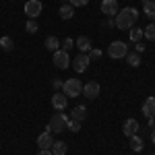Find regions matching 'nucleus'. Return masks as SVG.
I'll use <instances>...</instances> for the list:
<instances>
[{"instance_id": "1", "label": "nucleus", "mask_w": 155, "mask_h": 155, "mask_svg": "<svg viewBox=\"0 0 155 155\" xmlns=\"http://www.w3.org/2000/svg\"><path fill=\"white\" fill-rule=\"evenodd\" d=\"M137 21H139V11L132 8V6H126V8L118 11L116 19H114V23H116L118 29H132Z\"/></svg>"}, {"instance_id": "2", "label": "nucleus", "mask_w": 155, "mask_h": 155, "mask_svg": "<svg viewBox=\"0 0 155 155\" xmlns=\"http://www.w3.org/2000/svg\"><path fill=\"white\" fill-rule=\"evenodd\" d=\"M68 116L62 114V112H56L52 118H50V124H48V132H64L68 128Z\"/></svg>"}, {"instance_id": "3", "label": "nucleus", "mask_w": 155, "mask_h": 155, "mask_svg": "<svg viewBox=\"0 0 155 155\" xmlns=\"http://www.w3.org/2000/svg\"><path fill=\"white\" fill-rule=\"evenodd\" d=\"M62 93L66 97H79L83 93V83L79 79H66L62 83Z\"/></svg>"}, {"instance_id": "4", "label": "nucleus", "mask_w": 155, "mask_h": 155, "mask_svg": "<svg viewBox=\"0 0 155 155\" xmlns=\"http://www.w3.org/2000/svg\"><path fill=\"white\" fill-rule=\"evenodd\" d=\"M107 54H110V58H114V60L126 58V54H128V46H126L124 41H112V44L107 46Z\"/></svg>"}, {"instance_id": "5", "label": "nucleus", "mask_w": 155, "mask_h": 155, "mask_svg": "<svg viewBox=\"0 0 155 155\" xmlns=\"http://www.w3.org/2000/svg\"><path fill=\"white\" fill-rule=\"evenodd\" d=\"M52 62H54L56 68L64 71V68L71 66V56H68V52H64V50H56L54 56H52Z\"/></svg>"}, {"instance_id": "6", "label": "nucleus", "mask_w": 155, "mask_h": 155, "mask_svg": "<svg viewBox=\"0 0 155 155\" xmlns=\"http://www.w3.org/2000/svg\"><path fill=\"white\" fill-rule=\"evenodd\" d=\"M41 8H44V4H41L39 0H27V2H25V15H27L29 19H37V17L41 15Z\"/></svg>"}, {"instance_id": "7", "label": "nucleus", "mask_w": 155, "mask_h": 155, "mask_svg": "<svg viewBox=\"0 0 155 155\" xmlns=\"http://www.w3.org/2000/svg\"><path fill=\"white\" fill-rule=\"evenodd\" d=\"M89 64H91V58H89V54H83V52H79V56L72 60L74 72H85L87 68H89Z\"/></svg>"}, {"instance_id": "8", "label": "nucleus", "mask_w": 155, "mask_h": 155, "mask_svg": "<svg viewBox=\"0 0 155 155\" xmlns=\"http://www.w3.org/2000/svg\"><path fill=\"white\" fill-rule=\"evenodd\" d=\"M99 91H101V87H99L97 81H89L87 85H83V95L87 97V99H95V97H99Z\"/></svg>"}, {"instance_id": "9", "label": "nucleus", "mask_w": 155, "mask_h": 155, "mask_svg": "<svg viewBox=\"0 0 155 155\" xmlns=\"http://www.w3.org/2000/svg\"><path fill=\"white\" fill-rule=\"evenodd\" d=\"M118 2L116 0H104L101 2V12L106 15V17H116L118 15Z\"/></svg>"}, {"instance_id": "10", "label": "nucleus", "mask_w": 155, "mask_h": 155, "mask_svg": "<svg viewBox=\"0 0 155 155\" xmlns=\"http://www.w3.org/2000/svg\"><path fill=\"white\" fill-rule=\"evenodd\" d=\"M66 101H68V97L64 95V93H54L52 95V107L56 110V112H62V110H66Z\"/></svg>"}, {"instance_id": "11", "label": "nucleus", "mask_w": 155, "mask_h": 155, "mask_svg": "<svg viewBox=\"0 0 155 155\" xmlns=\"http://www.w3.org/2000/svg\"><path fill=\"white\" fill-rule=\"evenodd\" d=\"M122 132H124L128 139H130V137H134V134L139 132V122H137L134 118H128L126 122H124V126H122Z\"/></svg>"}, {"instance_id": "12", "label": "nucleus", "mask_w": 155, "mask_h": 155, "mask_svg": "<svg viewBox=\"0 0 155 155\" xmlns=\"http://www.w3.org/2000/svg\"><path fill=\"white\" fill-rule=\"evenodd\" d=\"M52 145H54V139H52V132H41L39 137H37V147L39 149H52Z\"/></svg>"}, {"instance_id": "13", "label": "nucleus", "mask_w": 155, "mask_h": 155, "mask_svg": "<svg viewBox=\"0 0 155 155\" xmlns=\"http://www.w3.org/2000/svg\"><path fill=\"white\" fill-rule=\"evenodd\" d=\"M141 112H143L147 118L155 116V97H153V95H149V97L143 101V110H141Z\"/></svg>"}, {"instance_id": "14", "label": "nucleus", "mask_w": 155, "mask_h": 155, "mask_svg": "<svg viewBox=\"0 0 155 155\" xmlns=\"http://www.w3.org/2000/svg\"><path fill=\"white\" fill-rule=\"evenodd\" d=\"M74 48H79V52H83V54H89V50H91V39L87 35H81L74 41Z\"/></svg>"}, {"instance_id": "15", "label": "nucleus", "mask_w": 155, "mask_h": 155, "mask_svg": "<svg viewBox=\"0 0 155 155\" xmlns=\"http://www.w3.org/2000/svg\"><path fill=\"white\" fill-rule=\"evenodd\" d=\"M143 11H145V15H147V19L155 23V2L153 0H145L143 2Z\"/></svg>"}, {"instance_id": "16", "label": "nucleus", "mask_w": 155, "mask_h": 155, "mask_svg": "<svg viewBox=\"0 0 155 155\" xmlns=\"http://www.w3.org/2000/svg\"><path fill=\"white\" fill-rule=\"evenodd\" d=\"M85 116H87V107L85 106H77L71 112V120H77V122H83Z\"/></svg>"}, {"instance_id": "17", "label": "nucleus", "mask_w": 155, "mask_h": 155, "mask_svg": "<svg viewBox=\"0 0 155 155\" xmlns=\"http://www.w3.org/2000/svg\"><path fill=\"white\" fill-rule=\"evenodd\" d=\"M72 17H74V6H72V4H62V6H60V19L68 21Z\"/></svg>"}, {"instance_id": "18", "label": "nucleus", "mask_w": 155, "mask_h": 155, "mask_svg": "<svg viewBox=\"0 0 155 155\" xmlns=\"http://www.w3.org/2000/svg\"><path fill=\"white\" fill-rule=\"evenodd\" d=\"M66 151H68V145L62 143V141H54V145H52V153L54 155H66Z\"/></svg>"}, {"instance_id": "19", "label": "nucleus", "mask_w": 155, "mask_h": 155, "mask_svg": "<svg viewBox=\"0 0 155 155\" xmlns=\"http://www.w3.org/2000/svg\"><path fill=\"white\" fill-rule=\"evenodd\" d=\"M128 37H130V41H141L143 39V29L141 27H132V29H128Z\"/></svg>"}, {"instance_id": "20", "label": "nucleus", "mask_w": 155, "mask_h": 155, "mask_svg": "<svg viewBox=\"0 0 155 155\" xmlns=\"http://www.w3.org/2000/svg\"><path fill=\"white\" fill-rule=\"evenodd\" d=\"M0 48L4 50V52H11V50L15 48V41H12V37L2 35V37H0Z\"/></svg>"}, {"instance_id": "21", "label": "nucleus", "mask_w": 155, "mask_h": 155, "mask_svg": "<svg viewBox=\"0 0 155 155\" xmlns=\"http://www.w3.org/2000/svg\"><path fill=\"white\" fill-rule=\"evenodd\" d=\"M46 48H48L50 52H56V50L60 48V39H58V37H54V35H50L48 39H46Z\"/></svg>"}, {"instance_id": "22", "label": "nucleus", "mask_w": 155, "mask_h": 155, "mask_svg": "<svg viewBox=\"0 0 155 155\" xmlns=\"http://www.w3.org/2000/svg\"><path fill=\"white\" fill-rule=\"evenodd\" d=\"M126 62H128L130 66H141V54H137V52L126 54Z\"/></svg>"}, {"instance_id": "23", "label": "nucleus", "mask_w": 155, "mask_h": 155, "mask_svg": "<svg viewBox=\"0 0 155 155\" xmlns=\"http://www.w3.org/2000/svg\"><path fill=\"white\" fill-rule=\"evenodd\" d=\"M143 37H147L149 41H155V23H149L143 29Z\"/></svg>"}, {"instance_id": "24", "label": "nucleus", "mask_w": 155, "mask_h": 155, "mask_svg": "<svg viewBox=\"0 0 155 155\" xmlns=\"http://www.w3.org/2000/svg\"><path fill=\"white\" fill-rule=\"evenodd\" d=\"M130 149L132 151H141V149H143V139H141L139 134L130 137Z\"/></svg>"}, {"instance_id": "25", "label": "nucleus", "mask_w": 155, "mask_h": 155, "mask_svg": "<svg viewBox=\"0 0 155 155\" xmlns=\"http://www.w3.org/2000/svg\"><path fill=\"white\" fill-rule=\"evenodd\" d=\"M25 29H27L29 33H37V29H39V27H37L35 19H29V21H27V25H25Z\"/></svg>"}, {"instance_id": "26", "label": "nucleus", "mask_w": 155, "mask_h": 155, "mask_svg": "<svg viewBox=\"0 0 155 155\" xmlns=\"http://www.w3.org/2000/svg\"><path fill=\"white\" fill-rule=\"evenodd\" d=\"M60 46H62V50H64V52H71V50L74 48V39H71V37H66V39H64V41L60 44Z\"/></svg>"}, {"instance_id": "27", "label": "nucleus", "mask_w": 155, "mask_h": 155, "mask_svg": "<svg viewBox=\"0 0 155 155\" xmlns=\"http://www.w3.org/2000/svg\"><path fill=\"white\" fill-rule=\"evenodd\" d=\"M68 130H71V132H79V130H81V122H77V120H68Z\"/></svg>"}, {"instance_id": "28", "label": "nucleus", "mask_w": 155, "mask_h": 155, "mask_svg": "<svg viewBox=\"0 0 155 155\" xmlns=\"http://www.w3.org/2000/svg\"><path fill=\"white\" fill-rule=\"evenodd\" d=\"M89 58H91V62L93 60H99L101 58V50H89Z\"/></svg>"}, {"instance_id": "29", "label": "nucleus", "mask_w": 155, "mask_h": 155, "mask_svg": "<svg viewBox=\"0 0 155 155\" xmlns=\"http://www.w3.org/2000/svg\"><path fill=\"white\" fill-rule=\"evenodd\" d=\"M87 2H89V0H71V4L74 6V8H77V6H85Z\"/></svg>"}, {"instance_id": "30", "label": "nucleus", "mask_w": 155, "mask_h": 155, "mask_svg": "<svg viewBox=\"0 0 155 155\" xmlns=\"http://www.w3.org/2000/svg\"><path fill=\"white\" fill-rule=\"evenodd\" d=\"M62 83H64V81H60V79H54V81H52V87L58 91V89H62Z\"/></svg>"}, {"instance_id": "31", "label": "nucleus", "mask_w": 155, "mask_h": 155, "mask_svg": "<svg viewBox=\"0 0 155 155\" xmlns=\"http://www.w3.org/2000/svg\"><path fill=\"white\" fill-rule=\"evenodd\" d=\"M37 155H54V153H52V149H39Z\"/></svg>"}, {"instance_id": "32", "label": "nucleus", "mask_w": 155, "mask_h": 155, "mask_svg": "<svg viewBox=\"0 0 155 155\" xmlns=\"http://www.w3.org/2000/svg\"><path fill=\"white\" fill-rule=\"evenodd\" d=\"M141 52H145V46L141 41H137V54H141Z\"/></svg>"}, {"instance_id": "33", "label": "nucleus", "mask_w": 155, "mask_h": 155, "mask_svg": "<svg viewBox=\"0 0 155 155\" xmlns=\"http://www.w3.org/2000/svg\"><path fill=\"white\" fill-rule=\"evenodd\" d=\"M106 27H116V23H114L112 19H107V21H106Z\"/></svg>"}, {"instance_id": "34", "label": "nucleus", "mask_w": 155, "mask_h": 155, "mask_svg": "<svg viewBox=\"0 0 155 155\" xmlns=\"http://www.w3.org/2000/svg\"><path fill=\"white\" fill-rule=\"evenodd\" d=\"M151 143L155 145V126H153V130H151Z\"/></svg>"}, {"instance_id": "35", "label": "nucleus", "mask_w": 155, "mask_h": 155, "mask_svg": "<svg viewBox=\"0 0 155 155\" xmlns=\"http://www.w3.org/2000/svg\"><path fill=\"white\" fill-rule=\"evenodd\" d=\"M60 2H62V4H71V0H60Z\"/></svg>"}, {"instance_id": "36", "label": "nucleus", "mask_w": 155, "mask_h": 155, "mask_svg": "<svg viewBox=\"0 0 155 155\" xmlns=\"http://www.w3.org/2000/svg\"><path fill=\"white\" fill-rule=\"evenodd\" d=\"M153 155H155V153H153Z\"/></svg>"}]
</instances>
